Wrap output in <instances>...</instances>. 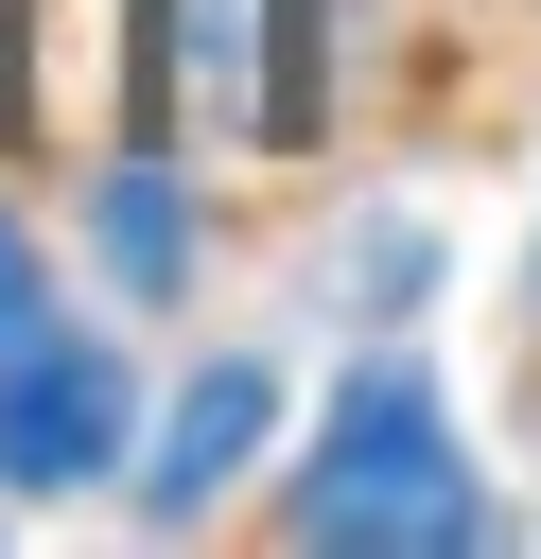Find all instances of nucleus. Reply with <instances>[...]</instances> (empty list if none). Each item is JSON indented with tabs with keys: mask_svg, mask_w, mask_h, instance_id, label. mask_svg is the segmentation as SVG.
<instances>
[{
	"mask_svg": "<svg viewBox=\"0 0 541 559\" xmlns=\"http://www.w3.org/2000/svg\"><path fill=\"white\" fill-rule=\"evenodd\" d=\"M244 437H262V367H209V384H192V402H175V437H157V454H140V489H157V507H175V524H192V507H209V489H227V472H244Z\"/></svg>",
	"mask_w": 541,
	"mask_h": 559,
	"instance_id": "5",
	"label": "nucleus"
},
{
	"mask_svg": "<svg viewBox=\"0 0 541 559\" xmlns=\"http://www.w3.org/2000/svg\"><path fill=\"white\" fill-rule=\"evenodd\" d=\"M297 542H349V559H471L489 542V489H471V454H454L419 367H366L332 402V437L297 472Z\"/></svg>",
	"mask_w": 541,
	"mask_h": 559,
	"instance_id": "1",
	"label": "nucleus"
},
{
	"mask_svg": "<svg viewBox=\"0 0 541 559\" xmlns=\"http://www.w3.org/2000/svg\"><path fill=\"white\" fill-rule=\"evenodd\" d=\"M122 87H140V0H0V105H17V140L105 157Z\"/></svg>",
	"mask_w": 541,
	"mask_h": 559,
	"instance_id": "3",
	"label": "nucleus"
},
{
	"mask_svg": "<svg viewBox=\"0 0 541 559\" xmlns=\"http://www.w3.org/2000/svg\"><path fill=\"white\" fill-rule=\"evenodd\" d=\"M140 70L175 87L192 140L279 157V140L314 122V0H157V17H140Z\"/></svg>",
	"mask_w": 541,
	"mask_h": 559,
	"instance_id": "2",
	"label": "nucleus"
},
{
	"mask_svg": "<svg viewBox=\"0 0 541 559\" xmlns=\"http://www.w3.org/2000/svg\"><path fill=\"white\" fill-rule=\"evenodd\" d=\"M122 454V367L52 314H0V489H70Z\"/></svg>",
	"mask_w": 541,
	"mask_h": 559,
	"instance_id": "4",
	"label": "nucleus"
},
{
	"mask_svg": "<svg viewBox=\"0 0 541 559\" xmlns=\"http://www.w3.org/2000/svg\"><path fill=\"white\" fill-rule=\"evenodd\" d=\"M0 314H52V280H35V245L0 227Z\"/></svg>",
	"mask_w": 541,
	"mask_h": 559,
	"instance_id": "7",
	"label": "nucleus"
},
{
	"mask_svg": "<svg viewBox=\"0 0 541 559\" xmlns=\"http://www.w3.org/2000/svg\"><path fill=\"white\" fill-rule=\"evenodd\" d=\"M105 245H122V280H175V262H192V227H175V192H157V175H122V192H105Z\"/></svg>",
	"mask_w": 541,
	"mask_h": 559,
	"instance_id": "6",
	"label": "nucleus"
}]
</instances>
